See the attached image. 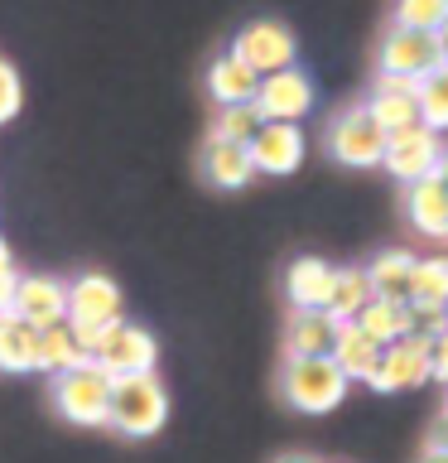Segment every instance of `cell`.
<instances>
[{"mask_svg": "<svg viewBox=\"0 0 448 463\" xmlns=\"http://www.w3.org/2000/svg\"><path fill=\"white\" fill-rule=\"evenodd\" d=\"M111 382L97 362H82L63 376H53V405L58 415L72 425H107V405H111Z\"/></svg>", "mask_w": 448, "mask_h": 463, "instance_id": "cell-4", "label": "cell"}, {"mask_svg": "<svg viewBox=\"0 0 448 463\" xmlns=\"http://www.w3.org/2000/svg\"><path fill=\"white\" fill-rule=\"evenodd\" d=\"M87 353L78 347V338H72V328L68 324H58V328H43L39 333V353H34V372H49V376H63L72 367H82Z\"/></svg>", "mask_w": 448, "mask_h": 463, "instance_id": "cell-26", "label": "cell"}, {"mask_svg": "<svg viewBox=\"0 0 448 463\" xmlns=\"http://www.w3.org/2000/svg\"><path fill=\"white\" fill-rule=\"evenodd\" d=\"M87 362H97L107 376H145V372H154V362H159V343H154L150 328L121 318V324H111V328L97 333Z\"/></svg>", "mask_w": 448, "mask_h": 463, "instance_id": "cell-3", "label": "cell"}, {"mask_svg": "<svg viewBox=\"0 0 448 463\" xmlns=\"http://www.w3.org/2000/svg\"><path fill=\"white\" fill-rule=\"evenodd\" d=\"M371 304V285H367V270L361 266H338V280H332V295H328V318L332 324H357V314Z\"/></svg>", "mask_w": 448, "mask_h": 463, "instance_id": "cell-23", "label": "cell"}, {"mask_svg": "<svg viewBox=\"0 0 448 463\" xmlns=\"http://www.w3.org/2000/svg\"><path fill=\"white\" fill-rule=\"evenodd\" d=\"M376 63H381L386 78H429L434 68L443 63V53H439V39L434 34H415V29H396L390 24L386 34H381V53H376Z\"/></svg>", "mask_w": 448, "mask_h": 463, "instance_id": "cell-11", "label": "cell"}, {"mask_svg": "<svg viewBox=\"0 0 448 463\" xmlns=\"http://www.w3.org/2000/svg\"><path fill=\"white\" fill-rule=\"evenodd\" d=\"M251 107H256L260 121L299 126L303 116L313 111V78H309V72H303L299 63H294V68H285V72H270V78H260Z\"/></svg>", "mask_w": 448, "mask_h": 463, "instance_id": "cell-9", "label": "cell"}, {"mask_svg": "<svg viewBox=\"0 0 448 463\" xmlns=\"http://www.w3.org/2000/svg\"><path fill=\"white\" fill-rule=\"evenodd\" d=\"M419 463H448V454H439V449H425V454H419Z\"/></svg>", "mask_w": 448, "mask_h": 463, "instance_id": "cell-37", "label": "cell"}, {"mask_svg": "<svg viewBox=\"0 0 448 463\" xmlns=\"http://www.w3.org/2000/svg\"><path fill=\"white\" fill-rule=\"evenodd\" d=\"M429 343L425 333H410V338L390 343L381 362H376V372L367 376L371 391H381V396H396V391H410V386H425L429 382Z\"/></svg>", "mask_w": 448, "mask_h": 463, "instance_id": "cell-10", "label": "cell"}, {"mask_svg": "<svg viewBox=\"0 0 448 463\" xmlns=\"http://www.w3.org/2000/svg\"><path fill=\"white\" fill-rule=\"evenodd\" d=\"M275 463H323V458H313V454H285V458H275Z\"/></svg>", "mask_w": 448, "mask_h": 463, "instance_id": "cell-36", "label": "cell"}, {"mask_svg": "<svg viewBox=\"0 0 448 463\" xmlns=\"http://www.w3.org/2000/svg\"><path fill=\"white\" fill-rule=\"evenodd\" d=\"M419 82L410 78H386V72H376V82H371V97L361 101V107L371 111V121L386 130V136H396V130H410L419 126Z\"/></svg>", "mask_w": 448, "mask_h": 463, "instance_id": "cell-14", "label": "cell"}, {"mask_svg": "<svg viewBox=\"0 0 448 463\" xmlns=\"http://www.w3.org/2000/svg\"><path fill=\"white\" fill-rule=\"evenodd\" d=\"M425 449H439V454H448V405L439 411V420L429 425V444Z\"/></svg>", "mask_w": 448, "mask_h": 463, "instance_id": "cell-32", "label": "cell"}, {"mask_svg": "<svg viewBox=\"0 0 448 463\" xmlns=\"http://www.w3.org/2000/svg\"><path fill=\"white\" fill-rule=\"evenodd\" d=\"M126 318V295L107 270H87L78 280H68V324L72 328H111Z\"/></svg>", "mask_w": 448, "mask_h": 463, "instance_id": "cell-6", "label": "cell"}, {"mask_svg": "<svg viewBox=\"0 0 448 463\" xmlns=\"http://www.w3.org/2000/svg\"><path fill=\"white\" fill-rule=\"evenodd\" d=\"M14 285H20V270H14V275H0V314H10V304H14Z\"/></svg>", "mask_w": 448, "mask_h": 463, "instance_id": "cell-33", "label": "cell"}, {"mask_svg": "<svg viewBox=\"0 0 448 463\" xmlns=\"http://www.w3.org/2000/svg\"><path fill=\"white\" fill-rule=\"evenodd\" d=\"M434 179H439L443 194H448V150H443V159H439V169H434Z\"/></svg>", "mask_w": 448, "mask_h": 463, "instance_id": "cell-35", "label": "cell"}, {"mask_svg": "<svg viewBox=\"0 0 448 463\" xmlns=\"http://www.w3.org/2000/svg\"><path fill=\"white\" fill-rule=\"evenodd\" d=\"M10 314L24 318V324L39 328V333L68 324V280H58V275H20Z\"/></svg>", "mask_w": 448, "mask_h": 463, "instance_id": "cell-12", "label": "cell"}, {"mask_svg": "<svg viewBox=\"0 0 448 463\" xmlns=\"http://www.w3.org/2000/svg\"><path fill=\"white\" fill-rule=\"evenodd\" d=\"M429 382H443L448 386V328L429 343Z\"/></svg>", "mask_w": 448, "mask_h": 463, "instance_id": "cell-31", "label": "cell"}, {"mask_svg": "<svg viewBox=\"0 0 448 463\" xmlns=\"http://www.w3.org/2000/svg\"><path fill=\"white\" fill-rule=\"evenodd\" d=\"M434 39H439V53H443V63H448V20H443V29H439Z\"/></svg>", "mask_w": 448, "mask_h": 463, "instance_id": "cell-38", "label": "cell"}, {"mask_svg": "<svg viewBox=\"0 0 448 463\" xmlns=\"http://www.w3.org/2000/svg\"><path fill=\"white\" fill-rule=\"evenodd\" d=\"M419 126H429L434 136H443L448 130V63H439L429 72V78H419Z\"/></svg>", "mask_w": 448, "mask_h": 463, "instance_id": "cell-27", "label": "cell"}, {"mask_svg": "<svg viewBox=\"0 0 448 463\" xmlns=\"http://www.w3.org/2000/svg\"><path fill=\"white\" fill-rule=\"evenodd\" d=\"M169 420V391L154 372L145 376H116L111 382V405H107V425L126 439H150L164 430Z\"/></svg>", "mask_w": 448, "mask_h": 463, "instance_id": "cell-1", "label": "cell"}, {"mask_svg": "<svg viewBox=\"0 0 448 463\" xmlns=\"http://www.w3.org/2000/svg\"><path fill=\"white\" fill-rule=\"evenodd\" d=\"M410 309H448V256H419L415 260Z\"/></svg>", "mask_w": 448, "mask_h": 463, "instance_id": "cell-25", "label": "cell"}, {"mask_svg": "<svg viewBox=\"0 0 448 463\" xmlns=\"http://www.w3.org/2000/svg\"><path fill=\"white\" fill-rule=\"evenodd\" d=\"M231 53H237L241 63L251 68V72H260V78H270V72L294 68L299 43H294V29L280 24V20H251V24H246L237 39H231Z\"/></svg>", "mask_w": 448, "mask_h": 463, "instance_id": "cell-7", "label": "cell"}, {"mask_svg": "<svg viewBox=\"0 0 448 463\" xmlns=\"http://www.w3.org/2000/svg\"><path fill=\"white\" fill-rule=\"evenodd\" d=\"M256 130H260V116H256V107H217V111H212V130H208V140L251 145Z\"/></svg>", "mask_w": 448, "mask_h": 463, "instance_id": "cell-28", "label": "cell"}, {"mask_svg": "<svg viewBox=\"0 0 448 463\" xmlns=\"http://www.w3.org/2000/svg\"><path fill=\"white\" fill-rule=\"evenodd\" d=\"M332 338H338V324L313 309V314H289V328H285V357H328L332 353Z\"/></svg>", "mask_w": 448, "mask_h": 463, "instance_id": "cell-20", "label": "cell"}, {"mask_svg": "<svg viewBox=\"0 0 448 463\" xmlns=\"http://www.w3.org/2000/svg\"><path fill=\"white\" fill-rule=\"evenodd\" d=\"M0 275H14V251H10L5 237H0Z\"/></svg>", "mask_w": 448, "mask_h": 463, "instance_id": "cell-34", "label": "cell"}, {"mask_svg": "<svg viewBox=\"0 0 448 463\" xmlns=\"http://www.w3.org/2000/svg\"><path fill=\"white\" fill-rule=\"evenodd\" d=\"M443 20H448V0H396V29L439 34Z\"/></svg>", "mask_w": 448, "mask_h": 463, "instance_id": "cell-29", "label": "cell"}, {"mask_svg": "<svg viewBox=\"0 0 448 463\" xmlns=\"http://www.w3.org/2000/svg\"><path fill=\"white\" fill-rule=\"evenodd\" d=\"M381 353H386V347L371 343L357 324H342L338 338H332V353L328 357L338 362V372L347 376V382H367V376L376 372V362H381Z\"/></svg>", "mask_w": 448, "mask_h": 463, "instance_id": "cell-22", "label": "cell"}, {"mask_svg": "<svg viewBox=\"0 0 448 463\" xmlns=\"http://www.w3.org/2000/svg\"><path fill=\"white\" fill-rule=\"evenodd\" d=\"M303 150H309V145H303V130L285 126V121H260V130L251 136V145H246L256 174H270V179L294 174L303 165Z\"/></svg>", "mask_w": 448, "mask_h": 463, "instance_id": "cell-13", "label": "cell"}, {"mask_svg": "<svg viewBox=\"0 0 448 463\" xmlns=\"http://www.w3.org/2000/svg\"><path fill=\"white\" fill-rule=\"evenodd\" d=\"M328 155L347 169H376L386 155V130L371 121L367 107H347L328 121Z\"/></svg>", "mask_w": 448, "mask_h": 463, "instance_id": "cell-5", "label": "cell"}, {"mask_svg": "<svg viewBox=\"0 0 448 463\" xmlns=\"http://www.w3.org/2000/svg\"><path fill=\"white\" fill-rule=\"evenodd\" d=\"M332 280H338V266H328L323 256H299L294 266L285 270V299H289V314L328 309Z\"/></svg>", "mask_w": 448, "mask_h": 463, "instance_id": "cell-15", "label": "cell"}, {"mask_svg": "<svg viewBox=\"0 0 448 463\" xmlns=\"http://www.w3.org/2000/svg\"><path fill=\"white\" fill-rule=\"evenodd\" d=\"M347 376L332 357H285L280 372V396L299 415H332L347 401Z\"/></svg>", "mask_w": 448, "mask_h": 463, "instance_id": "cell-2", "label": "cell"}, {"mask_svg": "<svg viewBox=\"0 0 448 463\" xmlns=\"http://www.w3.org/2000/svg\"><path fill=\"white\" fill-rule=\"evenodd\" d=\"M448 145L434 136L429 126H410V130H396V136H386V155H381V169L390 179H400L405 188L429 179L434 169H439Z\"/></svg>", "mask_w": 448, "mask_h": 463, "instance_id": "cell-8", "label": "cell"}, {"mask_svg": "<svg viewBox=\"0 0 448 463\" xmlns=\"http://www.w3.org/2000/svg\"><path fill=\"white\" fill-rule=\"evenodd\" d=\"M443 318H448V309H443Z\"/></svg>", "mask_w": 448, "mask_h": 463, "instance_id": "cell-39", "label": "cell"}, {"mask_svg": "<svg viewBox=\"0 0 448 463\" xmlns=\"http://www.w3.org/2000/svg\"><path fill=\"white\" fill-rule=\"evenodd\" d=\"M34 353H39V328H29L14 314H0V372L10 376L34 372Z\"/></svg>", "mask_w": 448, "mask_h": 463, "instance_id": "cell-24", "label": "cell"}, {"mask_svg": "<svg viewBox=\"0 0 448 463\" xmlns=\"http://www.w3.org/2000/svg\"><path fill=\"white\" fill-rule=\"evenodd\" d=\"M415 251H405V246H386V251L371 256L367 270V285H371V299H400L410 304V275H415Z\"/></svg>", "mask_w": 448, "mask_h": 463, "instance_id": "cell-17", "label": "cell"}, {"mask_svg": "<svg viewBox=\"0 0 448 463\" xmlns=\"http://www.w3.org/2000/svg\"><path fill=\"white\" fill-rule=\"evenodd\" d=\"M256 87H260V72H251L231 49L212 58V68H208V97L217 101V107H251Z\"/></svg>", "mask_w": 448, "mask_h": 463, "instance_id": "cell-16", "label": "cell"}, {"mask_svg": "<svg viewBox=\"0 0 448 463\" xmlns=\"http://www.w3.org/2000/svg\"><path fill=\"white\" fill-rule=\"evenodd\" d=\"M202 179L212 188H246L256 179V165H251V155H246V145L208 140L202 145Z\"/></svg>", "mask_w": 448, "mask_h": 463, "instance_id": "cell-19", "label": "cell"}, {"mask_svg": "<svg viewBox=\"0 0 448 463\" xmlns=\"http://www.w3.org/2000/svg\"><path fill=\"white\" fill-rule=\"evenodd\" d=\"M405 217H410L415 232H425L434 241H448V194L434 174L405 188Z\"/></svg>", "mask_w": 448, "mask_h": 463, "instance_id": "cell-18", "label": "cell"}, {"mask_svg": "<svg viewBox=\"0 0 448 463\" xmlns=\"http://www.w3.org/2000/svg\"><path fill=\"white\" fill-rule=\"evenodd\" d=\"M20 101H24V82H20V72H14L5 58H0V126L10 121L14 111H20Z\"/></svg>", "mask_w": 448, "mask_h": 463, "instance_id": "cell-30", "label": "cell"}, {"mask_svg": "<svg viewBox=\"0 0 448 463\" xmlns=\"http://www.w3.org/2000/svg\"><path fill=\"white\" fill-rule=\"evenodd\" d=\"M357 328L367 333L371 343L390 347V343H400V338H410V333H415V309H410V304H400V299H371L367 309L357 314Z\"/></svg>", "mask_w": 448, "mask_h": 463, "instance_id": "cell-21", "label": "cell"}]
</instances>
